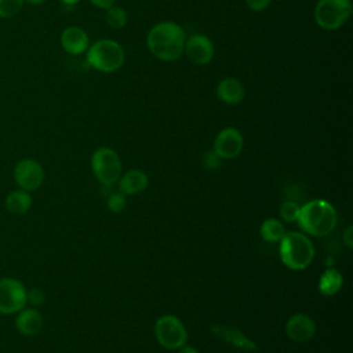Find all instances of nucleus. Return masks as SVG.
Segmentation results:
<instances>
[{"label": "nucleus", "mask_w": 353, "mask_h": 353, "mask_svg": "<svg viewBox=\"0 0 353 353\" xmlns=\"http://www.w3.org/2000/svg\"><path fill=\"white\" fill-rule=\"evenodd\" d=\"M106 204H108V208L112 211V212H121L124 211L125 205H127V199H125V194H123L120 190L117 192H112L108 197H106Z\"/></svg>", "instance_id": "obj_24"}, {"label": "nucleus", "mask_w": 353, "mask_h": 353, "mask_svg": "<svg viewBox=\"0 0 353 353\" xmlns=\"http://www.w3.org/2000/svg\"><path fill=\"white\" fill-rule=\"evenodd\" d=\"M94 7H97V8H99V10H108L109 7H112V6H114V3H116V0H88Z\"/></svg>", "instance_id": "obj_29"}, {"label": "nucleus", "mask_w": 353, "mask_h": 353, "mask_svg": "<svg viewBox=\"0 0 353 353\" xmlns=\"http://www.w3.org/2000/svg\"><path fill=\"white\" fill-rule=\"evenodd\" d=\"M183 55L190 63L196 66H204L212 61L215 55V47L208 36L203 33H193L186 36Z\"/></svg>", "instance_id": "obj_10"}, {"label": "nucleus", "mask_w": 353, "mask_h": 353, "mask_svg": "<svg viewBox=\"0 0 353 353\" xmlns=\"http://www.w3.org/2000/svg\"><path fill=\"white\" fill-rule=\"evenodd\" d=\"M285 334L287 336L298 343L309 342L316 335V323L314 320L305 313H295L290 316L285 323Z\"/></svg>", "instance_id": "obj_12"}, {"label": "nucleus", "mask_w": 353, "mask_h": 353, "mask_svg": "<svg viewBox=\"0 0 353 353\" xmlns=\"http://www.w3.org/2000/svg\"><path fill=\"white\" fill-rule=\"evenodd\" d=\"M59 43L65 52L70 55H81L90 46V37L83 28L73 25L62 30Z\"/></svg>", "instance_id": "obj_13"}, {"label": "nucleus", "mask_w": 353, "mask_h": 353, "mask_svg": "<svg viewBox=\"0 0 353 353\" xmlns=\"http://www.w3.org/2000/svg\"><path fill=\"white\" fill-rule=\"evenodd\" d=\"M12 176L14 182L19 189L30 193L37 190L43 185L46 174L43 165L37 160L26 157L15 164Z\"/></svg>", "instance_id": "obj_9"}, {"label": "nucleus", "mask_w": 353, "mask_h": 353, "mask_svg": "<svg viewBox=\"0 0 353 353\" xmlns=\"http://www.w3.org/2000/svg\"><path fill=\"white\" fill-rule=\"evenodd\" d=\"M221 163H222V159L214 150H207L203 156V165L210 171L219 168Z\"/></svg>", "instance_id": "obj_26"}, {"label": "nucleus", "mask_w": 353, "mask_h": 353, "mask_svg": "<svg viewBox=\"0 0 353 353\" xmlns=\"http://www.w3.org/2000/svg\"><path fill=\"white\" fill-rule=\"evenodd\" d=\"M243 148L244 137L241 131L236 127H225L215 135L212 150L222 160H232L243 152Z\"/></svg>", "instance_id": "obj_11"}, {"label": "nucleus", "mask_w": 353, "mask_h": 353, "mask_svg": "<svg viewBox=\"0 0 353 353\" xmlns=\"http://www.w3.org/2000/svg\"><path fill=\"white\" fill-rule=\"evenodd\" d=\"M117 185H119V190L123 194L137 196L148 188L149 178L142 170L134 168V170H128L124 174H121L117 181Z\"/></svg>", "instance_id": "obj_17"}, {"label": "nucleus", "mask_w": 353, "mask_h": 353, "mask_svg": "<svg viewBox=\"0 0 353 353\" xmlns=\"http://www.w3.org/2000/svg\"><path fill=\"white\" fill-rule=\"evenodd\" d=\"M279 255L285 268L290 270H305L314 259V245L303 232H285L279 241Z\"/></svg>", "instance_id": "obj_3"}, {"label": "nucleus", "mask_w": 353, "mask_h": 353, "mask_svg": "<svg viewBox=\"0 0 353 353\" xmlns=\"http://www.w3.org/2000/svg\"><path fill=\"white\" fill-rule=\"evenodd\" d=\"M343 243H345V245L349 248V250H352L353 248V226L352 225H349L345 230H343Z\"/></svg>", "instance_id": "obj_28"}, {"label": "nucleus", "mask_w": 353, "mask_h": 353, "mask_svg": "<svg viewBox=\"0 0 353 353\" xmlns=\"http://www.w3.org/2000/svg\"><path fill=\"white\" fill-rule=\"evenodd\" d=\"M343 285V276L335 268H327L319 279V292L324 296H334Z\"/></svg>", "instance_id": "obj_19"}, {"label": "nucleus", "mask_w": 353, "mask_h": 353, "mask_svg": "<svg viewBox=\"0 0 353 353\" xmlns=\"http://www.w3.org/2000/svg\"><path fill=\"white\" fill-rule=\"evenodd\" d=\"M179 350V353H200L196 347H193V346H190V345H183L181 349H178Z\"/></svg>", "instance_id": "obj_30"}, {"label": "nucleus", "mask_w": 353, "mask_h": 353, "mask_svg": "<svg viewBox=\"0 0 353 353\" xmlns=\"http://www.w3.org/2000/svg\"><path fill=\"white\" fill-rule=\"evenodd\" d=\"M44 299H46V295L41 288L36 287V288H30L26 291V303L32 305L33 307L43 305Z\"/></svg>", "instance_id": "obj_25"}, {"label": "nucleus", "mask_w": 353, "mask_h": 353, "mask_svg": "<svg viewBox=\"0 0 353 353\" xmlns=\"http://www.w3.org/2000/svg\"><path fill=\"white\" fill-rule=\"evenodd\" d=\"M25 4V0H0V18H12Z\"/></svg>", "instance_id": "obj_23"}, {"label": "nucleus", "mask_w": 353, "mask_h": 353, "mask_svg": "<svg viewBox=\"0 0 353 353\" xmlns=\"http://www.w3.org/2000/svg\"><path fill=\"white\" fill-rule=\"evenodd\" d=\"M185 41V29L174 21H160L154 23L146 34L149 52L163 62L179 59L183 55Z\"/></svg>", "instance_id": "obj_1"}, {"label": "nucleus", "mask_w": 353, "mask_h": 353, "mask_svg": "<svg viewBox=\"0 0 353 353\" xmlns=\"http://www.w3.org/2000/svg\"><path fill=\"white\" fill-rule=\"evenodd\" d=\"M25 3H28L30 6H40V4L46 3V0H25Z\"/></svg>", "instance_id": "obj_32"}, {"label": "nucleus", "mask_w": 353, "mask_h": 353, "mask_svg": "<svg viewBox=\"0 0 353 353\" xmlns=\"http://www.w3.org/2000/svg\"><path fill=\"white\" fill-rule=\"evenodd\" d=\"M32 203L33 200L29 192L22 189H15L6 196L4 205L11 215H23L30 210Z\"/></svg>", "instance_id": "obj_18"}, {"label": "nucleus", "mask_w": 353, "mask_h": 353, "mask_svg": "<svg viewBox=\"0 0 353 353\" xmlns=\"http://www.w3.org/2000/svg\"><path fill=\"white\" fill-rule=\"evenodd\" d=\"M121 160L119 153L109 148L101 146L91 154V170L101 186H113L121 175Z\"/></svg>", "instance_id": "obj_6"}, {"label": "nucleus", "mask_w": 353, "mask_h": 353, "mask_svg": "<svg viewBox=\"0 0 353 353\" xmlns=\"http://www.w3.org/2000/svg\"><path fill=\"white\" fill-rule=\"evenodd\" d=\"M285 226L276 218H268L261 223L259 233L266 243H279L285 233Z\"/></svg>", "instance_id": "obj_20"}, {"label": "nucleus", "mask_w": 353, "mask_h": 353, "mask_svg": "<svg viewBox=\"0 0 353 353\" xmlns=\"http://www.w3.org/2000/svg\"><path fill=\"white\" fill-rule=\"evenodd\" d=\"M62 4L65 6H76L77 3H80L81 0H59Z\"/></svg>", "instance_id": "obj_31"}, {"label": "nucleus", "mask_w": 353, "mask_h": 353, "mask_svg": "<svg viewBox=\"0 0 353 353\" xmlns=\"http://www.w3.org/2000/svg\"><path fill=\"white\" fill-rule=\"evenodd\" d=\"M87 63L97 72L114 73L124 65L125 52L121 44L113 39H99L88 46Z\"/></svg>", "instance_id": "obj_4"}, {"label": "nucleus", "mask_w": 353, "mask_h": 353, "mask_svg": "<svg viewBox=\"0 0 353 353\" xmlns=\"http://www.w3.org/2000/svg\"><path fill=\"white\" fill-rule=\"evenodd\" d=\"M210 331L218 336L219 339L225 341L226 343L232 345L233 347L244 352H255L258 350V345L250 339L245 334H243L240 330L233 328V327H226V325H218L214 324L211 325Z\"/></svg>", "instance_id": "obj_14"}, {"label": "nucleus", "mask_w": 353, "mask_h": 353, "mask_svg": "<svg viewBox=\"0 0 353 353\" xmlns=\"http://www.w3.org/2000/svg\"><path fill=\"white\" fill-rule=\"evenodd\" d=\"M127 21H128V15L123 7L114 4L108 10H105V22L108 23V26L113 29H121L127 25Z\"/></svg>", "instance_id": "obj_21"}, {"label": "nucleus", "mask_w": 353, "mask_h": 353, "mask_svg": "<svg viewBox=\"0 0 353 353\" xmlns=\"http://www.w3.org/2000/svg\"><path fill=\"white\" fill-rule=\"evenodd\" d=\"M301 230L313 237L330 234L338 222L335 207L324 199H313L301 205L296 219Z\"/></svg>", "instance_id": "obj_2"}, {"label": "nucleus", "mask_w": 353, "mask_h": 353, "mask_svg": "<svg viewBox=\"0 0 353 353\" xmlns=\"http://www.w3.org/2000/svg\"><path fill=\"white\" fill-rule=\"evenodd\" d=\"M154 338L167 350H178L188 343V330L181 319L174 314H163L154 323Z\"/></svg>", "instance_id": "obj_7"}, {"label": "nucleus", "mask_w": 353, "mask_h": 353, "mask_svg": "<svg viewBox=\"0 0 353 353\" xmlns=\"http://www.w3.org/2000/svg\"><path fill=\"white\" fill-rule=\"evenodd\" d=\"M352 12V0H317L313 17L319 28L324 30H336L347 22Z\"/></svg>", "instance_id": "obj_5"}, {"label": "nucleus", "mask_w": 353, "mask_h": 353, "mask_svg": "<svg viewBox=\"0 0 353 353\" xmlns=\"http://www.w3.org/2000/svg\"><path fill=\"white\" fill-rule=\"evenodd\" d=\"M44 327L43 314L33 306L23 307L17 313L15 317V328L23 336H34Z\"/></svg>", "instance_id": "obj_15"}, {"label": "nucleus", "mask_w": 353, "mask_h": 353, "mask_svg": "<svg viewBox=\"0 0 353 353\" xmlns=\"http://www.w3.org/2000/svg\"><path fill=\"white\" fill-rule=\"evenodd\" d=\"M215 95L225 105H239L245 97V88L239 79L223 77L215 87Z\"/></svg>", "instance_id": "obj_16"}, {"label": "nucleus", "mask_w": 353, "mask_h": 353, "mask_svg": "<svg viewBox=\"0 0 353 353\" xmlns=\"http://www.w3.org/2000/svg\"><path fill=\"white\" fill-rule=\"evenodd\" d=\"M299 210H301V205L294 201V200H285L281 205H280V216L283 221L285 222H296L298 219V215H299Z\"/></svg>", "instance_id": "obj_22"}, {"label": "nucleus", "mask_w": 353, "mask_h": 353, "mask_svg": "<svg viewBox=\"0 0 353 353\" xmlns=\"http://www.w3.org/2000/svg\"><path fill=\"white\" fill-rule=\"evenodd\" d=\"M272 3V0H245V4L247 7L254 11V12H262L265 11L269 4Z\"/></svg>", "instance_id": "obj_27"}, {"label": "nucleus", "mask_w": 353, "mask_h": 353, "mask_svg": "<svg viewBox=\"0 0 353 353\" xmlns=\"http://www.w3.org/2000/svg\"><path fill=\"white\" fill-rule=\"evenodd\" d=\"M26 287L15 277L0 279V314H17L26 306Z\"/></svg>", "instance_id": "obj_8"}]
</instances>
